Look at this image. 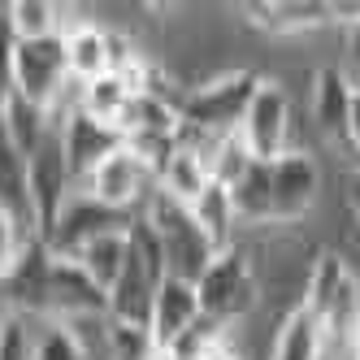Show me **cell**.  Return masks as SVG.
Here are the masks:
<instances>
[{"instance_id":"obj_6","label":"cell","mask_w":360,"mask_h":360,"mask_svg":"<svg viewBox=\"0 0 360 360\" xmlns=\"http://www.w3.org/2000/svg\"><path fill=\"white\" fill-rule=\"evenodd\" d=\"M74 191L91 195L96 204H105V209H117V213L135 217L148 204V195L157 191V178H152V169L122 143L117 152H109V157L83 178V183H74Z\"/></svg>"},{"instance_id":"obj_7","label":"cell","mask_w":360,"mask_h":360,"mask_svg":"<svg viewBox=\"0 0 360 360\" xmlns=\"http://www.w3.org/2000/svg\"><path fill=\"white\" fill-rule=\"evenodd\" d=\"M131 213H117V209H105V204H96L91 195L74 191L65 200V209L57 213L53 230L44 235V248L57 256V261H74L87 243L105 239V235H117V230H131Z\"/></svg>"},{"instance_id":"obj_32","label":"cell","mask_w":360,"mask_h":360,"mask_svg":"<svg viewBox=\"0 0 360 360\" xmlns=\"http://www.w3.org/2000/svg\"><path fill=\"white\" fill-rule=\"evenodd\" d=\"M200 360H239V352H235V347H230V339H226L221 347H213V352H204Z\"/></svg>"},{"instance_id":"obj_22","label":"cell","mask_w":360,"mask_h":360,"mask_svg":"<svg viewBox=\"0 0 360 360\" xmlns=\"http://www.w3.org/2000/svg\"><path fill=\"white\" fill-rule=\"evenodd\" d=\"M191 221L213 243V252H226V248L239 243V221H235V209H230V195L221 183H209V191L191 204Z\"/></svg>"},{"instance_id":"obj_17","label":"cell","mask_w":360,"mask_h":360,"mask_svg":"<svg viewBox=\"0 0 360 360\" xmlns=\"http://www.w3.org/2000/svg\"><path fill=\"white\" fill-rule=\"evenodd\" d=\"M230 209H235L239 230H269L274 226V200H269V165L248 161V169L226 187Z\"/></svg>"},{"instance_id":"obj_13","label":"cell","mask_w":360,"mask_h":360,"mask_svg":"<svg viewBox=\"0 0 360 360\" xmlns=\"http://www.w3.org/2000/svg\"><path fill=\"white\" fill-rule=\"evenodd\" d=\"M352 91H356V83L347 79V70H339V65L313 70V83H308V109H313V126H317L330 143H339V148H347Z\"/></svg>"},{"instance_id":"obj_21","label":"cell","mask_w":360,"mask_h":360,"mask_svg":"<svg viewBox=\"0 0 360 360\" xmlns=\"http://www.w3.org/2000/svg\"><path fill=\"white\" fill-rule=\"evenodd\" d=\"M126 261H131V235L126 230H117V235H105V239H96V243H87L79 256H74V265H79L100 291H113L117 287V278H122V269H126Z\"/></svg>"},{"instance_id":"obj_12","label":"cell","mask_w":360,"mask_h":360,"mask_svg":"<svg viewBox=\"0 0 360 360\" xmlns=\"http://www.w3.org/2000/svg\"><path fill=\"white\" fill-rule=\"evenodd\" d=\"M195 321H200L195 287L165 274V282L157 287V295H152V313H148V334H152V343H157V352H169Z\"/></svg>"},{"instance_id":"obj_18","label":"cell","mask_w":360,"mask_h":360,"mask_svg":"<svg viewBox=\"0 0 360 360\" xmlns=\"http://www.w3.org/2000/svg\"><path fill=\"white\" fill-rule=\"evenodd\" d=\"M209 165H204V157L195 148H187V143H178L174 152H169V161L157 169V191H165L169 200H178V204H191L209 191Z\"/></svg>"},{"instance_id":"obj_16","label":"cell","mask_w":360,"mask_h":360,"mask_svg":"<svg viewBox=\"0 0 360 360\" xmlns=\"http://www.w3.org/2000/svg\"><path fill=\"white\" fill-rule=\"evenodd\" d=\"M326 356V326L313 308L295 304L282 326L274 330V343H269V356L265 360H321Z\"/></svg>"},{"instance_id":"obj_11","label":"cell","mask_w":360,"mask_h":360,"mask_svg":"<svg viewBox=\"0 0 360 360\" xmlns=\"http://www.w3.org/2000/svg\"><path fill=\"white\" fill-rule=\"evenodd\" d=\"M57 135H61V152H65V165H70V178L74 183H83V178L109 157V152L122 148V135L113 131V126L105 122H96L87 113H70L61 126H57Z\"/></svg>"},{"instance_id":"obj_28","label":"cell","mask_w":360,"mask_h":360,"mask_svg":"<svg viewBox=\"0 0 360 360\" xmlns=\"http://www.w3.org/2000/svg\"><path fill=\"white\" fill-rule=\"evenodd\" d=\"M35 317H5L0 321V360H31L35 352Z\"/></svg>"},{"instance_id":"obj_27","label":"cell","mask_w":360,"mask_h":360,"mask_svg":"<svg viewBox=\"0 0 360 360\" xmlns=\"http://www.w3.org/2000/svg\"><path fill=\"white\" fill-rule=\"evenodd\" d=\"M35 239H39V235H35V230H31L27 221L0 209V278H5V274L22 261V252H27Z\"/></svg>"},{"instance_id":"obj_14","label":"cell","mask_w":360,"mask_h":360,"mask_svg":"<svg viewBox=\"0 0 360 360\" xmlns=\"http://www.w3.org/2000/svg\"><path fill=\"white\" fill-rule=\"evenodd\" d=\"M239 18L248 27L265 31L269 39H300V35H313L321 27H330V13H326V0H278V5H239Z\"/></svg>"},{"instance_id":"obj_26","label":"cell","mask_w":360,"mask_h":360,"mask_svg":"<svg viewBox=\"0 0 360 360\" xmlns=\"http://www.w3.org/2000/svg\"><path fill=\"white\" fill-rule=\"evenodd\" d=\"M31 360H87V352H83V339L74 334V326L39 317V326H35V352H31Z\"/></svg>"},{"instance_id":"obj_10","label":"cell","mask_w":360,"mask_h":360,"mask_svg":"<svg viewBox=\"0 0 360 360\" xmlns=\"http://www.w3.org/2000/svg\"><path fill=\"white\" fill-rule=\"evenodd\" d=\"M44 317L48 321H91V317H109V295L74 265V261H57L48 265V295H44Z\"/></svg>"},{"instance_id":"obj_1","label":"cell","mask_w":360,"mask_h":360,"mask_svg":"<svg viewBox=\"0 0 360 360\" xmlns=\"http://www.w3.org/2000/svg\"><path fill=\"white\" fill-rule=\"evenodd\" d=\"M195 300H200V313L226 330L243 326L261 308V278H256V265L243 243L217 252L209 261V269L195 282Z\"/></svg>"},{"instance_id":"obj_31","label":"cell","mask_w":360,"mask_h":360,"mask_svg":"<svg viewBox=\"0 0 360 360\" xmlns=\"http://www.w3.org/2000/svg\"><path fill=\"white\" fill-rule=\"evenodd\" d=\"M347 79L360 87V31H347Z\"/></svg>"},{"instance_id":"obj_29","label":"cell","mask_w":360,"mask_h":360,"mask_svg":"<svg viewBox=\"0 0 360 360\" xmlns=\"http://www.w3.org/2000/svg\"><path fill=\"white\" fill-rule=\"evenodd\" d=\"M326 13H330V27L360 31V0H326Z\"/></svg>"},{"instance_id":"obj_2","label":"cell","mask_w":360,"mask_h":360,"mask_svg":"<svg viewBox=\"0 0 360 360\" xmlns=\"http://www.w3.org/2000/svg\"><path fill=\"white\" fill-rule=\"evenodd\" d=\"M256 83H261V70H221L178 96V117H183L187 131L209 135V139L235 135Z\"/></svg>"},{"instance_id":"obj_30","label":"cell","mask_w":360,"mask_h":360,"mask_svg":"<svg viewBox=\"0 0 360 360\" xmlns=\"http://www.w3.org/2000/svg\"><path fill=\"white\" fill-rule=\"evenodd\" d=\"M343 204H347V217H352L356 230H360V169H352V174L343 178Z\"/></svg>"},{"instance_id":"obj_5","label":"cell","mask_w":360,"mask_h":360,"mask_svg":"<svg viewBox=\"0 0 360 360\" xmlns=\"http://www.w3.org/2000/svg\"><path fill=\"white\" fill-rule=\"evenodd\" d=\"M269 200L274 230H300L321 200V161L304 148H291L278 161H269Z\"/></svg>"},{"instance_id":"obj_24","label":"cell","mask_w":360,"mask_h":360,"mask_svg":"<svg viewBox=\"0 0 360 360\" xmlns=\"http://www.w3.org/2000/svg\"><path fill=\"white\" fill-rule=\"evenodd\" d=\"M131 83L122 79V74H100V79H91V83H83V91H79V113H87V117H96V122H105V126H113L117 131V117H122V109L131 105Z\"/></svg>"},{"instance_id":"obj_19","label":"cell","mask_w":360,"mask_h":360,"mask_svg":"<svg viewBox=\"0 0 360 360\" xmlns=\"http://www.w3.org/2000/svg\"><path fill=\"white\" fill-rule=\"evenodd\" d=\"M61 48H65V74L74 83H91L100 74H109V48H105V27L96 22H83L61 35Z\"/></svg>"},{"instance_id":"obj_25","label":"cell","mask_w":360,"mask_h":360,"mask_svg":"<svg viewBox=\"0 0 360 360\" xmlns=\"http://www.w3.org/2000/svg\"><path fill=\"white\" fill-rule=\"evenodd\" d=\"M0 209L22 217L35 230V221H31V191H27V157L5 139V131H0Z\"/></svg>"},{"instance_id":"obj_9","label":"cell","mask_w":360,"mask_h":360,"mask_svg":"<svg viewBox=\"0 0 360 360\" xmlns=\"http://www.w3.org/2000/svg\"><path fill=\"white\" fill-rule=\"evenodd\" d=\"M65 83H70V74H65L61 35L35 39V44H13V96L31 100V105L48 113V105L57 100Z\"/></svg>"},{"instance_id":"obj_23","label":"cell","mask_w":360,"mask_h":360,"mask_svg":"<svg viewBox=\"0 0 360 360\" xmlns=\"http://www.w3.org/2000/svg\"><path fill=\"white\" fill-rule=\"evenodd\" d=\"M5 31L13 35V44L53 39L61 35V5H53V0H13V5H5Z\"/></svg>"},{"instance_id":"obj_15","label":"cell","mask_w":360,"mask_h":360,"mask_svg":"<svg viewBox=\"0 0 360 360\" xmlns=\"http://www.w3.org/2000/svg\"><path fill=\"white\" fill-rule=\"evenodd\" d=\"M165 278H157L139 256L131 252V261H126L117 287L109 291V321L113 326H143L148 330V313H152V295H157Z\"/></svg>"},{"instance_id":"obj_8","label":"cell","mask_w":360,"mask_h":360,"mask_svg":"<svg viewBox=\"0 0 360 360\" xmlns=\"http://www.w3.org/2000/svg\"><path fill=\"white\" fill-rule=\"evenodd\" d=\"M27 191H31V221H35V235L44 239L53 230L57 213L65 209V200L74 195V178L65 165V152H61V135L53 131L39 152L27 161Z\"/></svg>"},{"instance_id":"obj_20","label":"cell","mask_w":360,"mask_h":360,"mask_svg":"<svg viewBox=\"0 0 360 360\" xmlns=\"http://www.w3.org/2000/svg\"><path fill=\"white\" fill-rule=\"evenodd\" d=\"M0 131H5V139L31 161L35 152H39V143L53 135L57 126L48 122V113L39 105H31V100H22V96H9L5 109H0Z\"/></svg>"},{"instance_id":"obj_3","label":"cell","mask_w":360,"mask_h":360,"mask_svg":"<svg viewBox=\"0 0 360 360\" xmlns=\"http://www.w3.org/2000/svg\"><path fill=\"white\" fill-rule=\"evenodd\" d=\"M135 217H143L148 226H152V235L161 239V252H165V274L169 278H183V282H200V274L209 269V261H213V243L200 235V226L191 221V209L187 204H178V200H169L165 191H152L148 195V204L135 213Z\"/></svg>"},{"instance_id":"obj_4","label":"cell","mask_w":360,"mask_h":360,"mask_svg":"<svg viewBox=\"0 0 360 360\" xmlns=\"http://www.w3.org/2000/svg\"><path fill=\"white\" fill-rule=\"evenodd\" d=\"M291 131H295V105H291V91L278 74H261L248 109H243V122H239V143L248 148L252 161H278L282 152H291Z\"/></svg>"}]
</instances>
